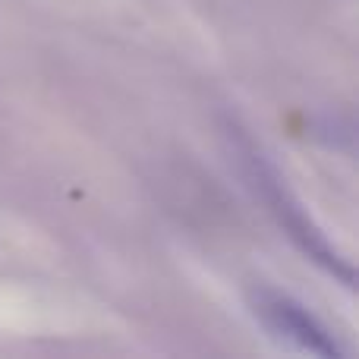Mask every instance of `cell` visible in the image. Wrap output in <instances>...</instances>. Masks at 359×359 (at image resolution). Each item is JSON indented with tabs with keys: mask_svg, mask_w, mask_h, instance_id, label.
<instances>
[{
	"mask_svg": "<svg viewBox=\"0 0 359 359\" xmlns=\"http://www.w3.org/2000/svg\"><path fill=\"white\" fill-rule=\"evenodd\" d=\"M224 136H227L230 155H233L240 174L246 177L249 189L268 205L271 217L293 240V246H297L309 262H316L325 274H331L334 280H341L344 287H353V280H356L353 265L331 246V240L325 236V230L312 221V215L303 208V202H299L297 192L287 186V180L278 174V168L268 161L265 151H262L236 123H230Z\"/></svg>",
	"mask_w": 359,
	"mask_h": 359,
	"instance_id": "obj_1",
	"label": "cell"
},
{
	"mask_svg": "<svg viewBox=\"0 0 359 359\" xmlns=\"http://www.w3.org/2000/svg\"><path fill=\"white\" fill-rule=\"evenodd\" d=\"M246 306L255 322L265 328V334L271 341H278L280 347H290L297 353H309L318 359L344 356V347L337 344V337L303 303H297L287 293L265 284H255L246 290Z\"/></svg>",
	"mask_w": 359,
	"mask_h": 359,
	"instance_id": "obj_2",
	"label": "cell"
}]
</instances>
